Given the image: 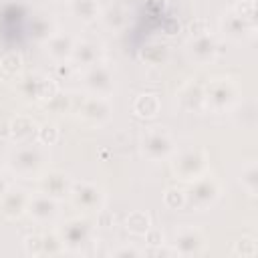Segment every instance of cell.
<instances>
[{"mask_svg":"<svg viewBox=\"0 0 258 258\" xmlns=\"http://www.w3.org/2000/svg\"><path fill=\"white\" fill-rule=\"evenodd\" d=\"M42 161H44V157H42L40 149L34 147V145H26V143L22 147H18L10 155V167H12V171L18 173V175H22V177L34 175L40 169Z\"/></svg>","mask_w":258,"mask_h":258,"instance_id":"obj_5","label":"cell"},{"mask_svg":"<svg viewBox=\"0 0 258 258\" xmlns=\"http://www.w3.org/2000/svg\"><path fill=\"white\" fill-rule=\"evenodd\" d=\"M30 34H32L36 40H48L50 34H54V32H52V22H50L48 18H44V16L32 18V22H30Z\"/></svg>","mask_w":258,"mask_h":258,"instance_id":"obj_22","label":"cell"},{"mask_svg":"<svg viewBox=\"0 0 258 258\" xmlns=\"http://www.w3.org/2000/svg\"><path fill=\"white\" fill-rule=\"evenodd\" d=\"M99 56H101V50H99V44L95 42H77L75 48H73V62L77 67H93L95 62H99Z\"/></svg>","mask_w":258,"mask_h":258,"instance_id":"obj_16","label":"cell"},{"mask_svg":"<svg viewBox=\"0 0 258 258\" xmlns=\"http://www.w3.org/2000/svg\"><path fill=\"white\" fill-rule=\"evenodd\" d=\"M242 183H244L250 191L256 189V167H254V165H250V167L242 173Z\"/></svg>","mask_w":258,"mask_h":258,"instance_id":"obj_29","label":"cell"},{"mask_svg":"<svg viewBox=\"0 0 258 258\" xmlns=\"http://www.w3.org/2000/svg\"><path fill=\"white\" fill-rule=\"evenodd\" d=\"M202 244H204V238L194 228H181L175 234V250L179 254H196L200 252Z\"/></svg>","mask_w":258,"mask_h":258,"instance_id":"obj_15","label":"cell"},{"mask_svg":"<svg viewBox=\"0 0 258 258\" xmlns=\"http://www.w3.org/2000/svg\"><path fill=\"white\" fill-rule=\"evenodd\" d=\"M89 234H91V226L87 220H71L62 226L60 230V240H62V246L64 248H77V246H83L87 240H89Z\"/></svg>","mask_w":258,"mask_h":258,"instance_id":"obj_10","label":"cell"},{"mask_svg":"<svg viewBox=\"0 0 258 258\" xmlns=\"http://www.w3.org/2000/svg\"><path fill=\"white\" fill-rule=\"evenodd\" d=\"M26 212H28V216H30L32 220H36V222H48V220H52L54 214H56V200L40 191V194L28 198Z\"/></svg>","mask_w":258,"mask_h":258,"instance_id":"obj_11","label":"cell"},{"mask_svg":"<svg viewBox=\"0 0 258 258\" xmlns=\"http://www.w3.org/2000/svg\"><path fill=\"white\" fill-rule=\"evenodd\" d=\"M34 2H50V0H34Z\"/></svg>","mask_w":258,"mask_h":258,"instance_id":"obj_32","label":"cell"},{"mask_svg":"<svg viewBox=\"0 0 258 258\" xmlns=\"http://www.w3.org/2000/svg\"><path fill=\"white\" fill-rule=\"evenodd\" d=\"M73 48H75V42L67 34H50V38L46 40V52L54 60H67V58H71Z\"/></svg>","mask_w":258,"mask_h":258,"instance_id":"obj_17","label":"cell"},{"mask_svg":"<svg viewBox=\"0 0 258 258\" xmlns=\"http://www.w3.org/2000/svg\"><path fill=\"white\" fill-rule=\"evenodd\" d=\"M83 83L87 87V91L91 95H99V97H109L113 87H115V81H113V71L101 62H95L93 67H89L85 71V77H83Z\"/></svg>","mask_w":258,"mask_h":258,"instance_id":"obj_6","label":"cell"},{"mask_svg":"<svg viewBox=\"0 0 258 258\" xmlns=\"http://www.w3.org/2000/svg\"><path fill=\"white\" fill-rule=\"evenodd\" d=\"M71 10L83 22H93L99 16L97 0H71Z\"/></svg>","mask_w":258,"mask_h":258,"instance_id":"obj_21","label":"cell"},{"mask_svg":"<svg viewBox=\"0 0 258 258\" xmlns=\"http://www.w3.org/2000/svg\"><path fill=\"white\" fill-rule=\"evenodd\" d=\"M28 198L22 189H6L4 196L0 198V212L6 218H18L22 212H26Z\"/></svg>","mask_w":258,"mask_h":258,"instance_id":"obj_13","label":"cell"},{"mask_svg":"<svg viewBox=\"0 0 258 258\" xmlns=\"http://www.w3.org/2000/svg\"><path fill=\"white\" fill-rule=\"evenodd\" d=\"M127 230L133 234H147L149 230V216L145 212H133L127 218Z\"/></svg>","mask_w":258,"mask_h":258,"instance_id":"obj_23","label":"cell"},{"mask_svg":"<svg viewBox=\"0 0 258 258\" xmlns=\"http://www.w3.org/2000/svg\"><path fill=\"white\" fill-rule=\"evenodd\" d=\"M56 127L54 125H44L42 129H38V141L44 143V145H50L56 141Z\"/></svg>","mask_w":258,"mask_h":258,"instance_id":"obj_27","label":"cell"},{"mask_svg":"<svg viewBox=\"0 0 258 258\" xmlns=\"http://www.w3.org/2000/svg\"><path fill=\"white\" fill-rule=\"evenodd\" d=\"M2 73L6 75V77H14L18 71H20V67H22V58H20V54H16V52H8L4 58H2Z\"/></svg>","mask_w":258,"mask_h":258,"instance_id":"obj_24","label":"cell"},{"mask_svg":"<svg viewBox=\"0 0 258 258\" xmlns=\"http://www.w3.org/2000/svg\"><path fill=\"white\" fill-rule=\"evenodd\" d=\"M222 28H224V32H226L230 38L240 40V38H244V36L252 30V22L244 20L238 12H232V14H228V16L222 20Z\"/></svg>","mask_w":258,"mask_h":258,"instance_id":"obj_18","label":"cell"},{"mask_svg":"<svg viewBox=\"0 0 258 258\" xmlns=\"http://www.w3.org/2000/svg\"><path fill=\"white\" fill-rule=\"evenodd\" d=\"M133 111L137 117H143V119H151L159 113V99L157 95L153 93H143L135 99L133 103Z\"/></svg>","mask_w":258,"mask_h":258,"instance_id":"obj_20","label":"cell"},{"mask_svg":"<svg viewBox=\"0 0 258 258\" xmlns=\"http://www.w3.org/2000/svg\"><path fill=\"white\" fill-rule=\"evenodd\" d=\"M163 200H165V206L177 210V208H181V206L185 204V191H181V189H177V187H169V189L165 191Z\"/></svg>","mask_w":258,"mask_h":258,"instance_id":"obj_25","label":"cell"},{"mask_svg":"<svg viewBox=\"0 0 258 258\" xmlns=\"http://www.w3.org/2000/svg\"><path fill=\"white\" fill-rule=\"evenodd\" d=\"M6 189H8V185H6V181L0 177V198L4 196V191H6Z\"/></svg>","mask_w":258,"mask_h":258,"instance_id":"obj_30","label":"cell"},{"mask_svg":"<svg viewBox=\"0 0 258 258\" xmlns=\"http://www.w3.org/2000/svg\"><path fill=\"white\" fill-rule=\"evenodd\" d=\"M117 254H119V256H123V254H139V252H137V250H129V248H125V250H119Z\"/></svg>","mask_w":258,"mask_h":258,"instance_id":"obj_31","label":"cell"},{"mask_svg":"<svg viewBox=\"0 0 258 258\" xmlns=\"http://www.w3.org/2000/svg\"><path fill=\"white\" fill-rule=\"evenodd\" d=\"M171 169L179 179L191 181L206 171V153L202 149H185L173 159Z\"/></svg>","mask_w":258,"mask_h":258,"instance_id":"obj_4","label":"cell"},{"mask_svg":"<svg viewBox=\"0 0 258 258\" xmlns=\"http://www.w3.org/2000/svg\"><path fill=\"white\" fill-rule=\"evenodd\" d=\"M220 196V185L212 175H200L191 179L189 189L185 191V204L196 208V210H206L210 208Z\"/></svg>","mask_w":258,"mask_h":258,"instance_id":"obj_1","label":"cell"},{"mask_svg":"<svg viewBox=\"0 0 258 258\" xmlns=\"http://www.w3.org/2000/svg\"><path fill=\"white\" fill-rule=\"evenodd\" d=\"M218 52L216 40L210 34H198L189 42V54L196 62H210Z\"/></svg>","mask_w":258,"mask_h":258,"instance_id":"obj_14","label":"cell"},{"mask_svg":"<svg viewBox=\"0 0 258 258\" xmlns=\"http://www.w3.org/2000/svg\"><path fill=\"white\" fill-rule=\"evenodd\" d=\"M71 181L67 177V173L62 171H46L42 177H40V191L54 198V200H60L64 196L71 194Z\"/></svg>","mask_w":258,"mask_h":258,"instance_id":"obj_12","label":"cell"},{"mask_svg":"<svg viewBox=\"0 0 258 258\" xmlns=\"http://www.w3.org/2000/svg\"><path fill=\"white\" fill-rule=\"evenodd\" d=\"M79 113H81V117L87 123H91V125H103L111 117L109 99L107 97H99V95H91L89 99L83 101Z\"/></svg>","mask_w":258,"mask_h":258,"instance_id":"obj_9","label":"cell"},{"mask_svg":"<svg viewBox=\"0 0 258 258\" xmlns=\"http://www.w3.org/2000/svg\"><path fill=\"white\" fill-rule=\"evenodd\" d=\"M141 151H143L145 157H149L153 161L165 159L173 151V139L161 127H151L141 137Z\"/></svg>","mask_w":258,"mask_h":258,"instance_id":"obj_3","label":"cell"},{"mask_svg":"<svg viewBox=\"0 0 258 258\" xmlns=\"http://www.w3.org/2000/svg\"><path fill=\"white\" fill-rule=\"evenodd\" d=\"M42 240L44 238H40V236H28L26 238V252L34 254V256L42 254Z\"/></svg>","mask_w":258,"mask_h":258,"instance_id":"obj_28","label":"cell"},{"mask_svg":"<svg viewBox=\"0 0 258 258\" xmlns=\"http://www.w3.org/2000/svg\"><path fill=\"white\" fill-rule=\"evenodd\" d=\"M236 95H238V89L232 81L228 79H216L212 81L208 87H206V93H204V101L210 109L222 113L226 109L232 107V103L236 101Z\"/></svg>","mask_w":258,"mask_h":258,"instance_id":"obj_2","label":"cell"},{"mask_svg":"<svg viewBox=\"0 0 258 258\" xmlns=\"http://www.w3.org/2000/svg\"><path fill=\"white\" fill-rule=\"evenodd\" d=\"M105 22L111 26V28H121L125 24V12L121 8H109L107 16H105Z\"/></svg>","mask_w":258,"mask_h":258,"instance_id":"obj_26","label":"cell"},{"mask_svg":"<svg viewBox=\"0 0 258 258\" xmlns=\"http://www.w3.org/2000/svg\"><path fill=\"white\" fill-rule=\"evenodd\" d=\"M56 83L54 79L42 77V75H26L20 81V93L26 99H34V101H48L54 93H56Z\"/></svg>","mask_w":258,"mask_h":258,"instance_id":"obj_7","label":"cell"},{"mask_svg":"<svg viewBox=\"0 0 258 258\" xmlns=\"http://www.w3.org/2000/svg\"><path fill=\"white\" fill-rule=\"evenodd\" d=\"M75 202L77 208L87 210V212H99L103 206V191L93 185V183H73L71 185V194H69Z\"/></svg>","mask_w":258,"mask_h":258,"instance_id":"obj_8","label":"cell"},{"mask_svg":"<svg viewBox=\"0 0 258 258\" xmlns=\"http://www.w3.org/2000/svg\"><path fill=\"white\" fill-rule=\"evenodd\" d=\"M38 133L36 129V123L30 119V117H16L12 123H10V135L14 141L18 143H26L30 137H34Z\"/></svg>","mask_w":258,"mask_h":258,"instance_id":"obj_19","label":"cell"}]
</instances>
